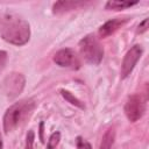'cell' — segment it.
Returning a JSON list of instances; mask_svg holds the SVG:
<instances>
[{"mask_svg":"<svg viewBox=\"0 0 149 149\" xmlns=\"http://www.w3.org/2000/svg\"><path fill=\"white\" fill-rule=\"evenodd\" d=\"M139 1H127V0H109L106 3V9H113V10H120L128 7H132L136 5Z\"/></svg>","mask_w":149,"mask_h":149,"instance_id":"10","label":"cell"},{"mask_svg":"<svg viewBox=\"0 0 149 149\" xmlns=\"http://www.w3.org/2000/svg\"><path fill=\"white\" fill-rule=\"evenodd\" d=\"M24 84H26V78L22 73L12 72L3 78L1 83V91L8 98H15L22 92Z\"/></svg>","mask_w":149,"mask_h":149,"instance_id":"4","label":"cell"},{"mask_svg":"<svg viewBox=\"0 0 149 149\" xmlns=\"http://www.w3.org/2000/svg\"><path fill=\"white\" fill-rule=\"evenodd\" d=\"M6 62H7V52L3 50H0V71L5 68Z\"/></svg>","mask_w":149,"mask_h":149,"instance_id":"17","label":"cell"},{"mask_svg":"<svg viewBox=\"0 0 149 149\" xmlns=\"http://www.w3.org/2000/svg\"><path fill=\"white\" fill-rule=\"evenodd\" d=\"M142 55V47L140 44H135L133 45L128 51L127 54L125 55L123 59H122V64H121V71H120V74H121V78L125 79L127 78L130 72L133 71L134 66L136 65L137 61L140 59Z\"/></svg>","mask_w":149,"mask_h":149,"instance_id":"7","label":"cell"},{"mask_svg":"<svg viewBox=\"0 0 149 149\" xmlns=\"http://www.w3.org/2000/svg\"><path fill=\"white\" fill-rule=\"evenodd\" d=\"M0 36L14 45H23L30 38V26L24 20L13 14L0 17Z\"/></svg>","mask_w":149,"mask_h":149,"instance_id":"1","label":"cell"},{"mask_svg":"<svg viewBox=\"0 0 149 149\" xmlns=\"http://www.w3.org/2000/svg\"><path fill=\"white\" fill-rule=\"evenodd\" d=\"M88 3L90 2H84V1H58L54 5V13H63L71 9H78Z\"/></svg>","mask_w":149,"mask_h":149,"instance_id":"9","label":"cell"},{"mask_svg":"<svg viewBox=\"0 0 149 149\" xmlns=\"http://www.w3.org/2000/svg\"><path fill=\"white\" fill-rule=\"evenodd\" d=\"M114 139H115V130H114L113 127H111L104 134L99 149H111L113 143H114Z\"/></svg>","mask_w":149,"mask_h":149,"instance_id":"11","label":"cell"},{"mask_svg":"<svg viewBox=\"0 0 149 149\" xmlns=\"http://www.w3.org/2000/svg\"><path fill=\"white\" fill-rule=\"evenodd\" d=\"M128 21H130V17L129 16H125V17H115V19H112L107 22H105L100 28H99V36L105 38V37H108L109 35L114 34L119 28H121L122 26H125Z\"/></svg>","mask_w":149,"mask_h":149,"instance_id":"8","label":"cell"},{"mask_svg":"<svg viewBox=\"0 0 149 149\" xmlns=\"http://www.w3.org/2000/svg\"><path fill=\"white\" fill-rule=\"evenodd\" d=\"M80 55L88 64L98 65L104 57V48L94 35H87L79 42Z\"/></svg>","mask_w":149,"mask_h":149,"instance_id":"3","label":"cell"},{"mask_svg":"<svg viewBox=\"0 0 149 149\" xmlns=\"http://www.w3.org/2000/svg\"><path fill=\"white\" fill-rule=\"evenodd\" d=\"M61 140V133L59 132H55L50 135L49 140H48V144H47V149H55L57 147V144L59 143Z\"/></svg>","mask_w":149,"mask_h":149,"instance_id":"13","label":"cell"},{"mask_svg":"<svg viewBox=\"0 0 149 149\" xmlns=\"http://www.w3.org/2000/svg\"><path fill=\"white\" fill-rule=\"evenodd\" d=\"M61 94H62L63 98H64L68 102H70L71 105H74L76 107H78V108H80V109H84V108H85V105H84L77 97H74L71 92H69V91H66V90H61Z\"/></svg>","mask_w":149,"mask_h":149,"instance_id":"12","label":"cell"},{"mask_svg":"<svg viewBox=\"0 0 149 149\" xmlns=\"http://www.w3.org/2000/svg\"><path fill=\"white\" fill-rule=\"evenodd\" d=\"M54 62L62 68H70L73 70L79 69L81 65V62L78 55L76 54L74 50L70 48H65V49L57 51L54 56Z\"/></svg>","mask_w":149,"mask_h":149,"instance_id":"6","label":"cell"},{"mask_svg":"<svg viewBox=\"0 0 149 149\" xmlns=\"http://www.w3.org/2000/svg\"><path fill=\"white\" fill-rule=\"evenodd\" d=\"M2 136H1V132H0V149H2Z\"/></svg>","mask_w":149,"mask_h":149,"instance_id":"18","label":"cell"},{"mask_svg":"<svg viewBox=\"0 0 149 149\" xmlns=\"http://www.w3.org/2000/svg\"><path fill=\"white\" fill-rule=\"evenodd\" d=\"M34 140H35V134L33 130H29L27 133L26 136V144H24V149H33L34 146Z\"/></svg>","mask_w":149,"mask_h":149,"instance_id":"14","label":"cell"},{"mask_svg":"<svg viewBox=\"0 0 149 149\" xmlns=\"http://www.w3.org/2000/svg\"><path fill=\"white\" fill-rule=\"evenodd\" d=\"M34 99H22L12 105L3 115V130L5 133L12 132L22 121H24L34 111Z\"/></svg>","mask_w":149,"mask_h":149,"instance_id":"2","label":"cell"},{"mask_svg":"<svg viewBox=\"0 0 149 149\" xmlns=\"http://www.w3.org/2000/svg\"><path fill=\"white\" fill-rule=\"evenodd\" d=\"M148 23H149V19H144V20L139 24L137 34H142V33L147 31V30H148Z\"/></svg>","mask_w":149,"mask_h":149,"instance_id":"16","label":"cell"},{"mask_svg":"<svg viewBox=\"0 0 149 149\" xmlns=\"http://www.w3.org/2000/svg\"><path fill=\"white\" fill-rule=\"evenodd\" d=\"M77 149H92V147L87 141H85L80 136H78L77 137Z\"/></svg>","mask_w":149,"mask_h":149,"instance_id":"15","label":"cell"},{"mask_svg":"<svg viewBox=\"0 0 149 149\" xmlns=\"http://www.w3.org/2000/svg\"><path fill=\"white\" fill-rule=\"evenodd\" d=\"M147 99L142 94H133L128 98L125 105V114L130 122L140 120L146 112Z\"/></svg>","mask_w":149,"mask_h":149,"instance_id":"5","label":"cell"}]
</instances>
